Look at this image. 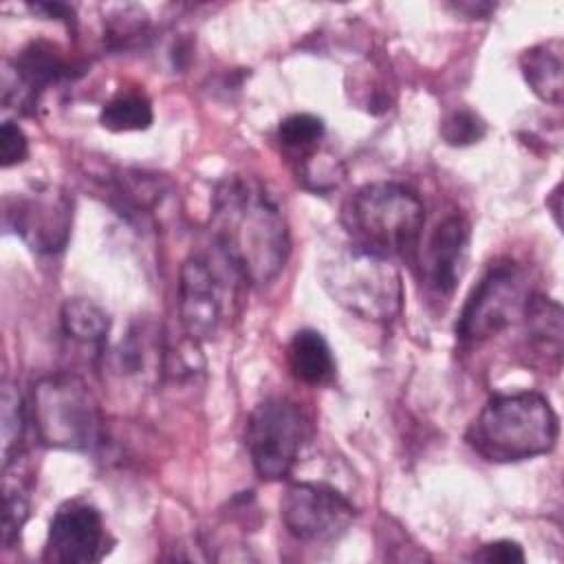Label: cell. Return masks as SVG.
Instances as JSON below:
<instances>
[{
  "instance_id": "cell-1",
  "label": "cell",
  "mask_w": 564,
  "mask_h": 564,
  "mask_svg": "<svg viewBox=\"0 0 564 564\" xmlns=\"http://www.w3.org/2000/svg\"><path fill=\"white\" fill-rule=\"evenodd\" d=\"M209 234L245 282L269 284L286 264L291 236L271 192L253 176L229 174L212 194Z\"/></svg>"
},
{
  "instance_id": "cell-2",
  "label": "cell",
  "mask_w": 564,
  "mask_h": 564,
  "mask_svg": "<svg viewBox=\"0 0 564 564\" xmlns=\"http://www.w3.org/2000/svg\"><path fill=\"white\" fill-rule=\"evenodd\" d=\"M560 419L533 390L494 394L465 432L467 445L489 463H518L555 447Z\"/></svg>"
},
{
  "instance_id": "cell-3",
  "label": "cell",
  "mask_w": 564,
  "mask_h": 564,
  "mask_svg": "<svg viewBox=\"0 0 564 564\" xmlns=\"http://www.w3.org/2000/svg\"><path fill=\"white\" fill-rule=\"evenodd\" d=\"M344 225L355 245L388 260H412L425 225V207L410 187L377 181L361 185L348 198Z\"/></svg>"
},
{
  "instance_id": "cell-4",
  "label": "cell",
  "mask_w": 564,
  "mask_h": 564,
  "mask_svg": "<svg viewBox=\"0 0 564 564\" xmlns=\"http://www.w3.org/2000/svg\"><path fill=\"white\" fill-rule=\"evenodd\" d=\"M324 291L335 304L366 322H388L401 313L399 269L355 242L328 249L317 267Z\"/></svg>"
},
{
  "instance_id": "cell-5",
  "label": "cell",
  "mask_w": 564,
  "mask_h": 564,
  "mask_svg": "<svg viewBox=\"0 0 564 564\" xmlns=\"http://www.w3.org/2000/svg\"><path fill=\"white\" fill-rule=\"evenodd\" d=\"M29 414L40 441L48 447L90 452L101 438L97 399L77 375L42 377L31 390Z\"/></svg>"
},
{
  "instance_id": "cell-6",
  "label": "cell",
  "mask_w": 564,
  "mask_h": 564,
  "mask_svg": "<svg viewBox=\"0 0 564 564\" xmlns=\"http://www.w3.org/2000/svg\"><path fill=\"white\" fill-rule=\"evenodd\" d=\"M216 253H192L178 271V317L194 341L218 335L234 313L238 282H245L218 249Z\"/></svg>"
},
{
  "instance_id": "cell-7",
  "label": "cell",
  "mask_w": 564,
  "mask_h": 564,
  "mask_svg": "<svg viewBox=\"0 0 564 564\" xmlns=\"http://www.w3.org/2000/svg\"><path fill=\"white\" fill-rule=\"evenodd\" d=\"M308 438V416L286 397H269L260 401L245 427V445L256 474L262 480H284Z\"/></svg>"
},
{
  "instance_id": "cell-8",
  "label": "cell",
  "mask_w": 564,
  "mask_h": 564,
  "mask_svg": "<svg viewBox=\"0 0 564 564\" xmlns=\"http://www.w3.org/2000/svg\"><path fill=\"white\" fill-rule=\"evenodd\" d=\"M529 295L522 269L513 260H498L463 304L456 337L465 344H478L498 335L524 315Z\"/></svg>"
},
{
  "instance_id": "cell-9",
  "label": "cell",
  "mask_w": 564,
  "mask_h": 564,
  "mask_svg": "<svg viewBox=\"0 0 564 564\" xmlns=\"http://www.w3.org/2000/svg\"><path fill=\"white\" fill-rule=\"evenodd\" d=\"M2 220L31 251L53 256L59 253L70 238L73 198L55 185L9 194L2 200Z\"/></svg>"
},
{
  "instance_id": "cell-10",
  "label": "cell",
  "mask_w": 564,
  "mask_h": 564,
  "mask_svg": "<svg viewBox=\"0 0 564 564\" xmlns=\"http://www.w3.org/2000/svg\"><path fill=\"white\" fill-rule=\"evenodd\" d=\"M355 516V505L326 482H291L280 498V518L286 531L308 544L339 540Z\"/></svg>"
},
{
  "instance_id": "cell-11",
  "label": "cell",
  "mask_w": 564,
  "mask_h": 564,
  "mask_svg": "<svg viewBox=\"0 0 564 564\" xmlns=\"http://www.w3.org/2000/svg\"><path fill=\"white\" fill-rule=\"evenodd\" d=\"M108 533L97 507L84 500L64 502L51 524L42 560L48 564H93L110 551Z\"/></svg>"
},
{
  "instance_id": "cell-12",
  "label": "cell",
  "mask_w": 564,
  "mask_h": 564,
  "mask_svg": "<svg viewBox=\"0 0 564 564\" xmlns=\"http://www.w3.org/2000/svg\"><path fill=\"white\" fill-rule=\"evenodd\" d=\"M469 236V220L463 214L443 218L430 234L421 256V275L436 295H452L456 289L467 260Z\"/></svg>"
},
{
  "instance_id": "cell-13",
  "label": "cell",
  "mask_w": 564,
  "mask_h": 564,
  "mask_svg": "<svg viewBox=\"0 0 564 564\" xmlns=\"http://www.w3.org/2000/svg\"><path fill=\"white\" fill-rule=\"evenodd\" d=\"M15 86H20V106H31L53 84L70 77V64L51 42L35 40L26 44L13 59Z\"/></svg>"
},
{
  "instance_id": "cell-14",
  "label": "cell",
  "mask_w": 564,
  "mask_h": 564,
  "mask_svg": "<svg viewBox=\"0 0 564 564\" xmlns=\"http://www.w3.org/2000/svg\"><path fill=\"white\" fill-rule=\"evenodd\" d=\"M520 70L533 95L546 104L560 106L564 95V44L560 37L529 46L520 55Z\"/></svg>"
},
{
  "instance_id": "cell-15",
  "label": "cell",
  "mask_w": 564,
  "mask_h": 564,
  "mask_svg": "<svg viewBox=\"0 0 564 564\" xmlns=\"http://www.w3.org/2000/svg\"><path fill=\"white\" fill-rule=\"evenodd\" d=\"M524 324H527V339L531 348L546 357V364L551 361L555 368H560L562 361V306L560 302L542 295L531 293L524 306Z\"/></svg>"
},
{
  "instance_id": "cell-16",
  "label": "cell",
  "mask_w": 564,
  "mask_h": 564,
  "mask_svg": "<svg viewBox=\"0 0 564 564\" xmlns=\"http://www.w3.org/2000/svg\"><path fill=\"white\" fill-rule=\"evenodd\" d=\"M291 375L306 386H324L335 375V359L328 341L319 330H297L286 348Z\"/></svg>"
},
{
  "instance_id": "cell-17",
  "label": "cell",
  "mask_w": 564,
  "mask_h": 564,
  "mask_svg": "<svg viewBox=\"0 0 564 564\" xmlns=\"http://www.w3.org/2000/svg\"><path fill=\"white\" fill-rule=\"evenodd\" d=\"M59 319H62L64 333L70 339H75L79 344H90L97 350L104 348V341L110 330V317L99 304H95L86 297L66 300L62 306Z\"/></svg>"
},
{
  "instance_id": "cell-18",
  "label": "cell",
  "mask_w": 564,
  "mask_h": 564,
  "mask_svg": "<svg viewBox=\"0 0 564 564\" xmlns=\"http://www.w3.org/2000/svg\"><path fill=\"white\" fill-rule=\"evenodd\" d=\"M154 119L152 101L137 90L119 93L99 112V123L110 132L148 130Z\"/></svg>"
},
{
  "instance_id": "cell-19",
  "label": "cell",
  "mask_w": 564,
  "mask_h": 564,
  "mask_svg": "<svg viewBox=\"0 0 564 564\" xmlns=\"http://www.w3.org/2000/svg\"><path fill=\"white\" fill-rule=\"evenodd\" d=\"M326 132L324 121L311 112H295L280 121L278 141L291 154H311Z\"/></svg>"
},
{
  "instance_id": "cell-20",
  "label": "cell",
  "mask_w": 564,
  "mask_h": 564,
  "mask_svg": "<svg viewBox=\"0 0 564 564\" xmlns=\"http://www.w3.org/2000/svg\"><path fill=\"white\" fill-rule=\"evenodd\" d=\"M0 434H2V463L9 465L13 460V452H18L22 434H24V421H26V408L22 405V397L15 390L13 383L2 386V397H0Z\"/></svg>"
},
{
  "instance_id": "cell-21",
  "label": "cell",
  "mask_w": 564,
  "mask_h": 564,
  "mask_svg": "<svg viewBox=\"0 0 564 564\" xmlns=\"http://www.w3.org/2000/svg\"><path fill=\"white\" fill-rule=\"evenodd\" d=\"M148 31V15L137 4L119 7L106 22V40L112 48H126Z\"/></svg>"
},
{
  "instance_id": "cell-22",
  "label": "cell",
  "mask_w": 564,
  "mask_h": 564,
  "mask_svg": "<svg viewBox=\"0 0 564 564\" xmlns=\"http://www.w3.org/2000/svg\"><path fill=\"white\" fill-rule=\"evenodd\" d=\"M485 132H487L485 119L467 108L452 110L441 123L443 141L454 148H465V145L478 143L485 137Z\"/></svg>"
},
{
  "instance_id": "cell-23",
  "label": "cell",
  "mask_w": 564,
  "mask_h": 564,
  "mask_svg": "<svg viewBox=\"0 0 564 564\" xmlns=\"http://www.w3.org/2000/svg\"><path fill=\"white\" fill-rule=\"evenodd\" d=\"M29 518V502L20 491L4 489V511H2V542L9 549L18 542L20 531Z\"/></svg>"
},
{
  "instance_id": "cell-24",
  "label": "cell",
  "mask_w": 564,
  "mask_h": 564,
  "mask_svg": "<svg viewBox=\"0 0 564 564\" xmlns=\"http://www.w3.org/2000/svg\"><path fill=\"white\" fill-rule=\"evenodd\" d=\"M29 154V141L22 128L13 121H4L0 126V165L13 167L22 163Z\"/></svg>"
},
{
  "instance_id": "cell-25",
  "label": "cell",
  "mask_w": 564,
  "mask_h": 564,
  "mask_svg": "<svg viewBox=\"0 0 564 564\" xmlns=\"http://www.w3.org/2000/svg\"><path fill=\"white\" fill-rule=\"evenodd\" d=\"M471 557L487 564H513V562H524V551L513 540H496V542L482 544Z\"/></svg>"
},
{
  "instance_id": "cell-26",
  "label": "cell",
  "mask_w": 564,
  "mask_h": 564,
  "mask_svg": "<svg viewBox=\"0 0 564 564\" xmlns=\"http://www.w3.org/2000/svg\"><path fill=\"white\" fill-rule=\"evenodd\" d=\"M31 9L37 13H46L48 18H55V20H64L68 24L75 20L73 9L64 2H37V4H31Z\"/></svg>"
},
{
  "instance_id": "cell-27",
  "label": "cell",
  "mask_w": 564,
  "mask_h": 564,
  "mask_svg": "<svg viewBox=\"0 0 564 564\" xmlns=\"http://www.w3.org/2000/svg\"><path fill=\"white\" fill-rule=\"evenodd\" d=\"M458 13H467L469 18H487L494 9H496V4H491V2H456V4H452Z\"/></svg>"
},
{
  "instance_id": "cell-28",
  "label": "cell",
  "mask_w": 564,
  "mask_h": 564,
  "mask_svg": "<svg viewBox=\"0 0 564 564\" xmlns=\"http://www.w3.org/2000/svg\"><path fill=\"white\" fill-rule=\"evenodd\" d=\"M553 198H555V200H560V185L553 189ZM553 216H555V220H557V216H560V205H555V207H553ZM557 223H560V220H557Z\"/></svg>"
}]
</instances>
